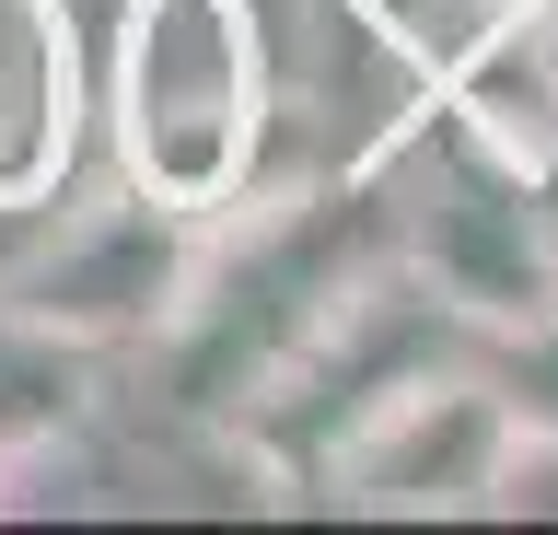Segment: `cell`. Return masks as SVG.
<instances>
[{
	"label": "cell",
	"mask_w": 558,
	"mask_h": 535,
	"mask_svg": "<svg viewBox=\"0 0 558 535\" xmlns=\"http://www.w3.org/2000/svg\"><path fill=\"white\" fill-rule=\"evenodd\" d=\"M256 141V47L233 0H140L129 12V163L174 210H209Z\"/></svg>",
	"instance_id": "6da1fadb"
},
{
	"label": "cell",
	"mask_w": 558,
	"mask_h": 535,
	"mask_svg": "<svg viewBox=\"0 0 558 535\" xmlns=\"http://www.w3.org/2000/svg\"><path fill=\"white\" fill-rule=\"evenodd\" d=\"M70 151V36L59 0H0V198H35Z\"/></svg>",
	"instance_id": "7a4b0ae2"
}]
</instances>
